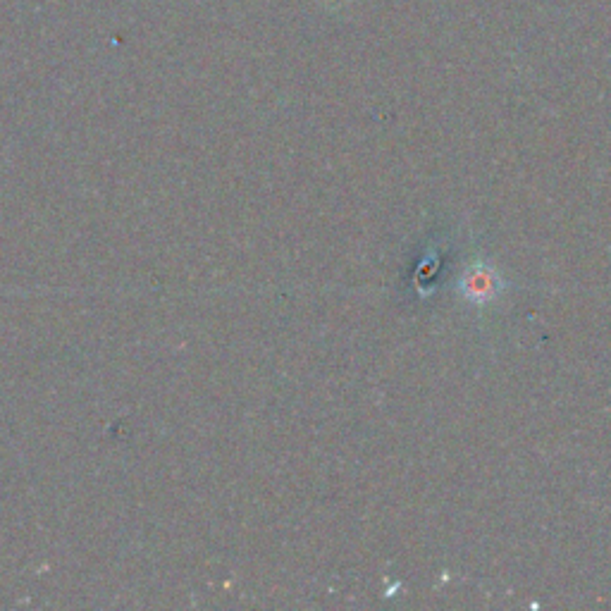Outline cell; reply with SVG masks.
<instances>
[{"label":"cell","mask_w":611,"mask_h":611,"mask_svg":"<svg viewBox=\"0 0 611 611\" xmlns=\"http://www.w3.org/2000/svg\"><path fill=\"white\" fill-rule=\"evenodd\" d=\"M459 289L473 304H485V301H492L499 294V277L495 270L475 265V268H468L464 277H461Z\"/></svg>","instance_id":"obj_1"}]
</instances>
